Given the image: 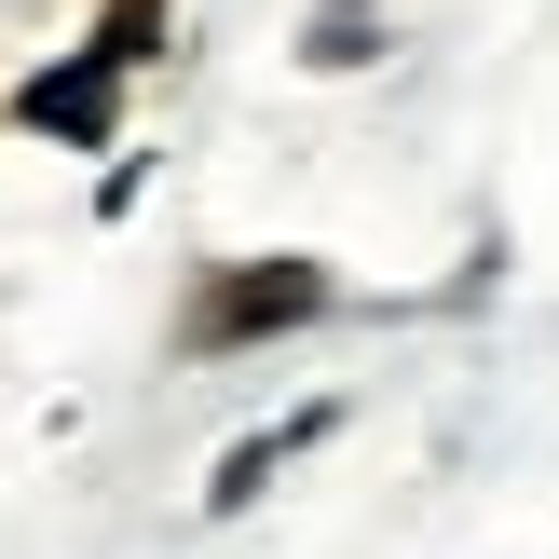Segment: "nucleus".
Listing matches in <instances>:
<instances>
[{"instance_id": "obj_1", "label": "nucleus", "mask_w": 559, "mask_h": 559, "mask_svg": "<svg viewBox=\"0 0 559 559\" xmlns=\"http://www.w3.org/2000/svg\"><path fill=\"white\" fill-rule=\"evenodd\" d=\"M287 314H314V273H246L233 300H205V342H233V328H287Z\"/></svg>"}]
</instances>
